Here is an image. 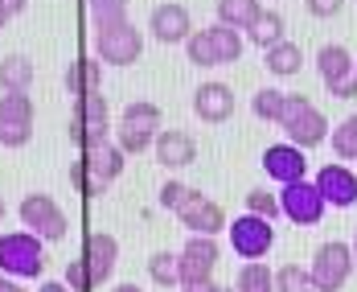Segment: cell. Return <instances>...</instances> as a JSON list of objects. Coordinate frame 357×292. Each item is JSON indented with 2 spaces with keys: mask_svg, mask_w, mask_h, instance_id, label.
Here are the masks:
<instances>
[{
  "mask_svg": "<svg viewBox=\"0 0 357 292\" xmlns=\"http://www.w3.org/2000/svg\"><path fill=\"white\" fill-rule=\"evenodd\" d=\"M82 263L91 268L95 289H99V284H107L111 272H115V263H119V239H115V235H107V231L86 235V243H82Z\"/></svg>",
  "mask_w": 357,
  "mask_h": 292,
  "instance_id": "9a60e30c",
  "label": "cell"
},
{
  "mask_svg": "<svg viewBox=\"0 0 357 292\" xmlns=\"http://www.w3.org/2000/svg\"><path fill=\"white\" fill-rule=\"evenodd\" d=\"M152 152H156V161H160L165 169H185V165L197 161V140H193L189 132H181V128H160Z\"/></svg>",
  "mask_w": 357,
  "mask_h": 292,
  "instance_id": "e0dca14e",
  "label": "cell"
},
{
  "mask_svg": "<svg viewBox=\"0 0 357 292\" xmlns=\"http://www.w3.org/2000/svg\"><path fill=\"white\" fill-rule=\"evenodd\" d=\"M0 272L13 280H37L45 272V243L33 231H4L0 235Z\"/></svg>",
  "mask_w": 357,
  "mask_h": 292,
  "instance_id": "7a4b0ae2",
  "label": "cell"
},
{
  "mask_svg": "<svg viewBox=\"0 0 357 292\" xmlns=\"http://www.w3.org/2000/svg\"><path fill=\"white\" fill-rule=\"evenodd\" d=\"M312 289V272L300 263H284L275 272V292H308Z\"/></svg>",
  "mask_w": 357,
  "mask_h": 292,
  "instance_id": "d6a6232c",
  "label": "cell"
},
{
  "mask_svg": "<svg viewBox=\"0 0 357 292\" xmlns=\"http://www.w3.org/2000/svg\"><path fill=\"white\" fill-rule=\"evenodd\" d=\"M119 124H132V128H144V132H160V108L148 103V99H136V103L123 108Z\"/></svg>",
  "mask_w": 357,
  "mask_h": 292,
  "instance_id": "f1b7e54d",
  "label": "cell"
},
{
  "mask_svg": "<svg viewBox=\"0 0 357 292\" xmlns=\"http://www.w3.org/2000/svg\"><path fill=\"white\" fill-rule=\"evenodd\" d=\"M0 8H4L8 17H21V13L29 8V0H0Z\"/></svg>",
  "mask_w": 357,
  "mask_h": 292,
  "instance_id": "b9f144b4",
  "label": "cell"
},
{
  "mask_svg": "<svg viewBox=\"0 0 357 292\" xmlns=\"http://www.w3.org/2000/svg\"><path fill=\"white\" fill-rule=\"evenodd\" d=\"M304 4H308V13H312V17H321V21L337 17V13L345 8V0H304Z\"/></svg>",
  "mask_w": 357,
  "mask_h": 292,
  "instance_id": "f35d334b",
  "label": "cell"
},
{
  "mask_svg": "<svg viewBox=\"0 0 357 292\" xmlns=\"http://www.w3.org/2000/svg\"><path fill=\"white\" fill-rule=\"evenodd\" d=\"M328 95H333V99H357V74L349 78V82H341V87H333Z\"/></svg>",
  "mask_w": 357,
  "mask_h": 292,
  "instance_id": "ab89813d",
  "label": "cell"
},
{
  "mask_svg": "<svg viewBox=\"0 0 357 292\" xmlns=\"http://www.w3.org/2000/svg\"><path fill=\"white\" fill-rule=\"evenodd\" d=\"M185 58H189L193 66H202V71H210V66H218L214 41H210V34H206V29H193V37L185 41Z\"/></svg>",
  "mask_w": 357,
  "mask_h": 292,
  "instance_id": "4dcf8cb0",
  "label": "cell"
},
{
  "mask_svg": "<svg viewBox=\"0 0 357 292\" xmlns=\"http://www.w3.org/2000/svg\"><path fill=\"white\" fill-rule=\"evenodd\" d=\"M354 74H357V66H354Z\"/></svg>",
  "mask_w": 357,
  "mask_h": 292,
  "instance_id": "816d5d0a",
  "label": "cell"
},
{
  "mask_svg": "<svg viewBox=\"0 0 357 292\" xmlns=\"http://www.w3.org/2000/svg\"><path fill=\"white\" fill-rule=\"evenodd\" d=\"M308 292H317V289H308Z\"/></svg>",
  "mask_w": 357,
  "mask_h": 292,
  "instance_id": "681fc988",
  "label": "cell"
},
{
  "mask_svg": "<svg viewBox=\"0 0 357 292\" xmlns=\"http://www.w3.org/2000/svg\"><path fill=\"white\" fill-rule=\"evenodd\" d=\"M33 87V62L25 54H4L0 58V91L4 95H29Z\"/></svg>",
  "mask_w": 357,
  "mask_h": 292,
  "instance_id": "ffe728a7",
  "label": "cell"
},
{
  "mask_svg": "<svg viewBox=\"0 0 357 292\" xmlns=\"http://www.w3.org/2000/svg\"><path fill=\"white\" fill-rule=\"evenodd\" d=\"M259 165L267 169L271 182H280V185H291V182H304V177H308V152L296 148V145H287V140L263 148Z\"/></svg>",
  "mask_w": 357,
  "mask_h": 292,
  "instance_id": "8fae6325",
  "label": "cell"
},
{
  "mask_svg": "<svg viewBox=\"0 0 357 292\" xmlns=\"http://www.w3.org/2000/svg\"><path fill=\"white\" fill-rule=\"evenodd\" d=\"M181 226L189 231V235H210V239H218V231H226L230 222H226V210L218 206L214 198H206L202 189H193L189 194V202L177 210Z\"/></svg>",
  "mask_w": 357,
  "mask_h": 292,
  "instance_id": "7c38bea8",
  "label": "cell"
},
{
  "mask_svg": "<svg viewBox=\"0 0 357 292\" xmlns=\"http://www.w3.org/2000/svg\"><path fill=\"white\" fill-rule=\"evenodd\" d=\"M17 214H21V226L33 231L41 243H58V239H66V231H70L62 206H58L50 194H25L21 206H17Z\"/></svg>",
  "mask_w": 357,
  "mask_h": 292,
  "instance_id": "8992f818",
  "label": "cell"
},
{
  "mask_svg": "<svg viewBox=\"0 0 357 292\" xmlns=\"http://www.w3.org/2000/svg\"><path fill=\"white\" fill-rule=\"evenodd\" d=\"M0 292H25V289H21L13 276H4V272H0Z\"/></svg>",
  "mask_w": 357,
  "mask_h": 292,
  "instance_id": "ee69618b",
  "label": "cell"
},
{
  "mask_svg": "<svg viewBox=\"0 0 357 292\" xmlns=\"http://www.w3.org/2000/svg\"><path fill=\"white\" fill-rule=\"evenodd\" d=\"M226 292H234V289H226Z\"/></svg>",
  "mask_w": 357,
  "mask_h": 292,
  "instance_id": "f907efd6",
  "label": "cell"
},
{
  "mask_svg": "<svg viewBox=\"0 0 357 292\" xmlns=\"http://www.w3.org/2000/svg\"><path fill=\"white\" fill-rule=\"evenodd\" d=\"M280 206H284V219H291L296 226H317V222L324 219V198L321 189H317V182H291L280 189Z\"/></svg>",
  "mask_w": 357,
  "mask_h": 292,
  "instance_id": "9c48e42d",
  "label": "cell"
},
{
  "mask_svg": "<svg viewBox=\"0 0 357 292\" xmlns=\"http://www.w3.org/2000/svg\"><path fill=\"white\" fill-rule=\"evenodd\" d=\"M189 194H193V189H189L185 182H177V177H169V182L160 185V194H156V202H160V210H173V214H177L181 206L189 202Z\"/></svg>",
  "mask_w": 357,
  "mask_h": 292,
  "instance_id": "8d00e7d4",
  "label": "cell"
},
{
  "mask_svg": "<svg viewBox=\"0 0 357 292\" xmlns=\"http://www.w3.org/2000/svg\"><path fill=\"white\" fill-rule=\"evenodd\" d=\"M284 108H287V91H280V87H259L250 95V111L263 124H280L284 119Z\"/></svg>",
  "mask_w": 357,
  "mask_h": 292,
  "instance_id": "d4e9b609",
  "label": "cell"
},
{
  "mask_svg": "<svg viewBox=\"0 0 357 292\" xmlns=\"http://www.w3.org/2000/svg\"><path fill=\"white\" fill-rule=\"evenodd\" d=\"M210 34V41H214V54H218V66H234L238 58H243V50H247V41H243V34L238 29H230V25H210L206 29Z\"/></svg>",
  "mask_w": 357,
  "mask_h": 292,
  "instance_id": "cb8c5ba5",
  "label": "cell"
},
{
  "mask_svg": "<svg viewBox=\"0 0 357 292\" xmlns=\"http://www.w3.org/2000/svg\"><path fill=\"white\" fill-rule=\"evenodd\" d=\"M70 140L82 152L95 145H107L111 136V111H107V99L103 95H86V99H74V111H70Z\"/></svg>",
  "mask_w": 357,
  "mask_h": 292,
  "instance_id": "5b68a950",
  "label": "cell"
},
{
  "mask_svg": "<svg viewBox=\"0 0 357 292\" xmlns=\"http://www.w3.org/2000/svg\"><path fill=\"white\" fill-rule=\"evenodd\" d=\"M226 231H230V247H234V256L247 259V263L267 259V251L275 247V226H271L267 219H259V214H238Z\"/></svg>",
  "mask_w": 357,
  "mask_h": 292,
  "instance_id": "ba28073f",
  "label": "cell"
},
{
  "mask_svg": "<svg viewBox=\"0 0 357 292\" xmlns=\"http://www.w3.org/2000/svg\"><path fill=\"white\" fill-rule=\"evenodd\" d=\"M263 66H267V74H275V78H291V74H300V66H304V50L296 41H280V45H271L263 54Z\"/></svg>",
  "mask_w": 357,
  "mask_h": 292,
  "instance_id": "7402d4cb",
  "label": "cell"
},
{
  "mask_svg": "<svg viewBox=\"0 0 357 292\" xmlns=\"http://www.w3.org/2000/svg\"><path fill=\"white\" fill-rule=\"evenodd\" d=\"M66 91H70L74 99H86V95H99V87H103V62L95 58V54H82V58H74L70 66H66Z\"/></svg>",
  "mask_w": 357,
  "mask_h": 292,
  "instance_id": "d6986e66",
  "label": "cell"
},
{
  "mask_svg": "<svg viewBox=\"0 0 357 292\" xmlns=\"http://www.w3.org/2000/svg\"><path fill=\"white\" fill-rule=\"evenodd\" d=\"M144 54V34L132 21H119L107 29H95V58L103 66H132Z\"/></svg>",
  "mask_w": 357,
  "mask_h": 292,
  "instance_id": "52a82bcc",
  "label": "cell"
},
{
  "mask_svg": "<svg viewBox=\"0 0 357 292\" xmlns=\"http://www.w3.org/2000/svg\"><path fill=\"white\" fill-rule=\"evenodd\" d=\"M148 34L160 45H185L193 37V17L185 4H156L148 13Z\"/></svg>",
  "mask_w": 357,
  "mask_h": 292,
  "instance_id": "4fadbf2b",
  "label": "cell"
},
{
  "mask_svg": "<svg viewBox=\"0 0 357 292\" xmlns=\"http://www.w3.org/2000/svg\"><path fill=\"white\" fill-rule=\"evenodd\" d=\"M354 66H357V58L341 41H324L321 50H317V74H321V82L328 91L341 87V82H349L354 78Z\"/></svg>",
  "mask_w": 357,
  "mask_h": 292,
  "instance_id": "ac0fdd59",
  "label": "cell"
},
{
  "mask_svg": "<svg viewBox=\"0 0 357 292\" xmlns=\"http://www.w3.org/2000/svg\"><path fill=\"white\" fill-rule=\"evenodd\" d=\"M156 136H160V132H144V128H132V124H119V128H115V145L123 148L128 156L148 152V148L156 145Z\"/></svg>",
  "mask_w": 357,
  "mask_h": 292,
  "instance_id": "1f68e13d",
  "label": "cell"
},
{
  "mask_svg": "<svg viewBox=\"0 0 357 292\" xmlns=\"http://www.w3.org/2000/svg\"><path fill=\"white\" fill-rule=\"evenodd\" d=\"M317 189H321L324 206H333V210H349L357 206V169L349 165H324L321 173H317Z\"/></svg>",
  "mask_w": 357,
  "mask_h": 292,
  "instance_id": "5bb4252c",
  "label": "cell"
},
{
  "mask_svg": "<svg viewBox=\"0 0 357 292\" xmlns=\"http://www.w3.org/2000/svg\"><path fill=\"white\" fill-rule=\"evenodd\" d=\"M148 276H152V284H160V289H177L181 284L177 251H152V256H148Z\"/></svg>",
  "mask_w": 357,
  "mask_h": 292,
  "instance_id": "4316f807",
  "label": "cell"
},
{
  "mask_svg": "<svg viewBox=\"0 0 357 292\" xmlns=\"http://www.w3.org/2000/svg\"><path fill=\"white\" fill-rule=\"evenodd\" d=\"M247 214H259V219L275 222L284 214V206H280V194H267V189H250L247 194Z\"/></svg>",
  "mask_w": 357,
  "mask_h": 292,
  "instance_id": "836d02e7",
  "label": "cell"
},
{
  "mask_svg": "<svg viewBox=\"0 0 357 292\" xmlns=\"http://www.w3.org/2000/svg\"><path fill=\"white\" fill-rule=\"evenodd\" d=\"M328 136H333V156L337 161H357V111L345 115Z\"/></svg>",
  "mask_w": 357,
  "mask_h": 292,
  "instance_id": "83f0119b",
  "label": "cell"
},
{
  "mask_svg": "<svg viewBox=\"0 0 357 292\" xmlns=\"http://www.w3.org/2000/svg\"><path fill=\"white\" fill-rule=\"evenodd\" d=\"M33 140V124H21V119H0V145L4 148H25Z\"/></svg>",
  "mask_w": 357,
  "mask_h": 292,
  "instance_id": "d590c367",
  "label": "cell"
},
{
  "mask_svg": "<svg viewBox=\"0 0 357 292\" xmlns=\"http://www.w3.org/2000/svg\"><path fill=\"white\" fill-rule=\"evenodd\" d=\"M193 115L206 124H226L234 115V91L226 82H202L193 91Z\"/></svg>",
  "mask_w": 357,
  "mask_h": 292,
  "instance_id": "2e32d148",
  "label": "cell"
},
{
  "mask_svg": "<svg viewBox=\"0 0 357 292\" xmlns=\"http://www.w3.org/2000/svg\"><path fill=\"white\" fill-rule=\"evenodd\" d=\"M111 292H144V289H140V284H115Z\"/></svg>",
  "mask_w": 357,
  "mask_h": 292,
  "instance_id": "f6af8a7d",
  "label": "cell"
},
{
  "mask_svg": "<svg viewBox=\"0 0 357 292\" xmlns=\"http://www.w3.org/2000/svg\"><path fill=\"white\" fill-rule=\"evenodd\" d=\"M66 284H70V292H91V289H95V280H91V268L82 263V256L66 263Z\"/></svg>",
  "mask_w": 357,
  "mask_h": 292,
  "instance_id": "74e56055",
  "label": "cell"
},
{
  "mask_svg": "<svg viewBox=\"0 0 357 292\" xmlns=\"http://www.w3.org/2000/svg\"><path fill=\"white\" fill-rule=\"evenodd\" d=\"M86 13L95 21V29H107V25L128 21V0H86Z\"/></svg>",
  "mask_w": 357,
  "mask_h": 292,
  "instance_id": "f546056e",
  "label": "cell"
},
{
  "mask_svg": "<svg viewBox=\"0 0 357 292\" xmlns=\"http://www.w3.org/2000/svg\"><path fill=\"white\" fill-rule=\"evenodd\" d=\"M123 148L119 145H95L86 148L78 161L70 165V182L78 185V194H86V198H99V194H107L111 182H119V173H123Z\"/></svg>",
  "mask_w": 357,
  "mask_h": 292,
  "instance_id": "6da1fadb",
  "label": "cell"
},
{
  "mask_svg": "<svg viewBox=\"0 0 357 292\" xmlns=\"http://www.w3.org/2000/svg\"><path fill=\"white\" fill-rule=\"evenodd\" d=\"M280 128H284L287 145L296 148H317L328 140V119H324V111L308 99V95H287V108H284V119H280Z\"/></svg>",
  "mask_w": 357,
  "mask_h": 292,
  "instance_id": "3957f363",
  "label": "cell"
},
{
  "mask_svg": "<svg viewBox=\"0 0 357 292\" xmlns=\"http://www.w3.org/2000/svg\"><path fill=\"white\" fill-rule=\"evenodd\" d=\"M181 292H226V289L214 284V280H197V284H181Z\"/></svg>",
  "mask_w": 357,
  "mask_h": 292,
  "instance_id": "60d3db41",
  "label": "cell"
},
{
  "mask_svg": "<svg viewBox=\"0 0 357 292\" xmlns=\"http://www.w3.org/2000/svg\"><path fill=\"white\" fill-rule=\"evenodd\" d=\"M349 247H354V259H357V226H354V243H349Z\"/></svg>",
  "mask_w": 357,
  "mask_h": 292,
  "instance_id": "7dc6e473",
  "label": "cell"
},
{
  "mask_svg": "<svg viewBox=\"0 0 357 292\" xmlns=\"http://www.w3.org/2000/svg\"><path fill=\"white\" fill-rule=\"evenodd\" d=\"M37 292H70V284H66V280H45Z\"/></svg>",
  "mask_w": 357,
  "mask_h": 292,
  "instance_id": "7bdbcfd3",
  "label": "cell"
},
{
  "mask_svg": "<svg viewBox=\"0 0 357 292\" xmlns=\"http://www.w3.org/2000/svg\"><path fill=\"white\" fill-rule=\"evenodd\" d=\"M8 21H13V17H8V13H4V8H0V29H4V25H8Z\"/></svg>",
  "mask_w": 357,
  "mask_h": 292,
  "instance_id": "bcb514c9",
  "label": "cell"
},
{
  "mask_svg": "<svg viewBox=\"0 0 357 292\" xmlns=\"http://www.w3.org/2000/svg\"><path fill=\"white\" fill-rule=\"evenodd\" d=\"M357 259H354V247L349 243H341V239H328L317 247V256L308 263V272H312V289L317 292H341L349 284V276H354Z\"/></svg>",
  "mask_w": 357,
  "mask_h": 292,
  "instance_id": "277c9868",
  "label": "cell"
},
{
  "mask_svg": "<svg viewBox=\"0 0 357 292\" xmlns=\"http://www.w3.org/2000/svg\"><path fill=\"white\" fill-rule=\"evenodd\" d=\"M218 239L210 235H189L185 247L177 251L181 259V284H197V280H214V268H218Z\"/></svg>",
  "mask_w": 357,
  "mask_h": 292,
  "instance_id": "30bf717a",
  "label": "cell"
},
{
  "mask_svg": "<svg viewBox=\"0 0 357 292\" xmlns=\"http://www.w3.org/2000/svg\"><path fill=\"white\" fill-rule=\"evenodd\" d=\"M259 13H263L259 0H218V25H230L238 34H247L259 21Z\"/></svg>",
  "mask_w": 357,
  "mask_h": 292,
  "instance_id": "603a6c76",
  "label": "cell"
},
{
  "mask_svg": "<svg viewBox=\"0 0 357 292\" xmlns=\"http://www.w3.org/2000/svg\"><path fill=\"white\" fill-rule=\"evenodd\" d=\"M0 119L33 124V99L29 95H0Z\"/></svg>",
  "mask_w": 357,
  "mask_h": 292,
  "instance_id": "e575fe53",
  "label": "cell"
},
{
  "mask_svg": "<svg viewBox=\"0 0 357 292\" xmlns=\"http://www.w3.org/2000/svg\"><path fill=\"white\" fill-rule=\"evenodd\" d=\"M247 37L255 41V45H259V50H263V54H267L271 45L287 41V21L280 17V13H275V8H263V13H259V21H255V25L247 29Z\"/></svg>",
  "mask_w": 357,
  "mask_h": 292,
  "instance_id": "44dd1931",
  "label": "cell"
},
{
  "mask_svg": "<svg viewBox=\"0 0 357 292\" xmlns=\"http://www.w3.org/2000/svg\"><path fill=\"white\" fill-rule=\"evenodd\" d=\"M0 222H4V198H0Z\"/></svg>",
  "mask_w": 357,
  "mask_h": 292,
  "instance_id": "c3c4849f",
  "label": "cell"
},
{
  "mask_svg": "<svg viewBox=\"0 0 357 292\" xmlns=\"http://www.w3.org/2000/svg\"><path fill=\"white\" fill-rule=\"evenodd\" d=\"M234 292H275V272L255 259V263H243L238 276H234Z\"/></svg>",
  "mask_w": 357,
  "mask_h": 292,
  "instance_id": "484cf974",
  "label": "cell"
}]
</instances>
